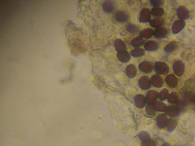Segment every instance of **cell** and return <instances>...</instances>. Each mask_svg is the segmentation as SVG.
I'll return each instance as SVG.
<instances>
[{"mask_svg":"<svg viewBox=\"0 0 195 146\" xmlns=\"http://www.w3.org/2000/svg\"><path fill=\"white\" fill-rule=\"evenodd\" d=\"M176 43L175 42H172V43H170V44H168V45L166 46V47L165 48V49L168 48L169 49V51H170V50H171V51H173V50H174L176 48Z\"/></svg>","mask_w":195,"mask_h":146,"instance_id":"obj_4","label":"cell"},{"mask_svg":"<svg viewBox=\"0 0 195 146\" xmlns=\"http://www.w3.org/2000/svg\"><path fill=\"white\" fill-rule=\"evenodd\" d=\"M167 32L165 29L163 28H160L157 29L155 32V36L157 38H163L165 36Z\"/></svg>","mask_w":195,"mask_h":146,"instance_id":"obj_2","label":"cell"},{"mask_svg":"<svg viewBox=\"0 0 195 146\" xmlns=\"http://www.w3.org/2000/svg\"><path fill=\"white\" fill-rule=\"evenodd\" d=\"M104 9L107 12H111L113 10V5L110 2H106L104 5Z\"/></svg>","mask_w":195,"mask_h":146,"instance_id":"obj_3","label":"cell"},{"mask_svg":"<svg viewBox=\"0 0 195 146\" xmlns=\"http://www.w3.org/2000/svg\"><path fill=\"white\" fill-rule=\"evenodd\" d=\"M152 23L153 24H152V25L153 26L155 27V26H158V24H162V23H163L162 22V19H156V20H154V21H152Z\"/></svg>","mask_w":195,"mask_h":146,"instance_id":"obj_5","label":"cell"},{"mask_svg":"<svg viewBox=\"0 0 195 146\" xmlns=\"http://www.w3.org/2000/svg\"><path fill=\"white\" fill-rule=\"evenodd\" d=\"M155 70L159 74H165L168 73L169 68L167 65L162 62H157L155 64Z\"/></svg>","mask_w":195,"mask_h":146,"instance_id":"obj_1","label":"cell"}]
</instances>
